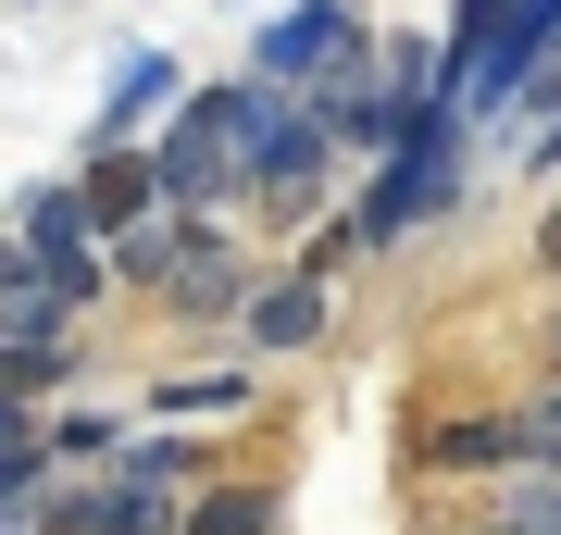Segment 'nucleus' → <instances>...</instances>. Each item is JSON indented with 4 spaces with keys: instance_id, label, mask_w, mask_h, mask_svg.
Masks as SVG:
<instances>
[{
    "instance_id": "0eeeda50",
    "label": "nucleus",
    "mask_w": 561,
    "mask_h": 535,
    "mask_svg": "<svg viewBox=\"0 0 561 535\" xmlns=\"http://www.w3.org/2000/svg\"><path fill=\"white\" fill-rule=\"evenodd\" d=\"M250 337L262 349H312L324 337V275H275V287L250 299Z\"/></svg>"
},
{
    "instance_id": "ddd939ff",
    "label": "nucleus",
    "mask_w": 561,
    "mask_h": 535,
    "mask_svg": "<svg viewBox=\"0 0 561 535\" xmlns=\"http://www.w3.org/2000/svg\"><path fill=\"white\" fill-rule=\"evenodd\" d=\"M162 100H175V62L138 50V62H125V88H113V113H101V138H113V125H138V113H162Z\"/></svg>"
},
{
    "instance_id": "f03ea898",
    "label": "nucleus",
    "mask_w": 561,
    "mask_h": 535,
    "mask_svg": "<svg viewBox=\"0 0 561 535\" xmlns=\"http://www.w3.org/2000/svg\"><path fill=\"white\" fill-rule=\"evenodd\" d=\"M324 187H337V125L300 113V88H262V113H250V199L262 212H312Z\"/></svg>"
},
{
    "instance_id": "20e7f679",
    "label": "nucleus",
    "mask_w": 561,
    "mask_h": 535,
    "mask_svg": "<svg viewBox=\"0 0 561 535\" xmlns=\"http://www.w3.org/2000/svg\"><path fill=\"white\" fill-rule=\"evenodd\" d=\"M13 249H38L50 275L76 287V312L113 287V275H101V261H113V224L88 212V187H25V212H13Z\"/></svg>"
},
{
    "instance_id": "9b49d317",
    "label": "nucleus",
    "mask_w": 561,
    "mask_h": 535,
    "mask_svg": "<svg viewBox=\"0 0 561 535\" xmlns=\"http://www.w3.org/2000/svg\"><path fill=\"white\" fill-rule=\"evenodd\" d=\"M162 299H175V312H250L262 287H250V275H238V261H225V249H201V261H187L175 287H162Z\"/></svg>"
},
{
    "instance_id": "9d476101",
    "label": "nucleus",
    "mask_w": 561,
    "mask_h": 535,
    "mask_svg": "<svg viewBox=\"0 0 561 535\" xmlns=\"http://www.w3.org/2000/svg\"><path fill=\"white\" fill-rule=\"evenodd\" d=\"M150 187H162V162H138V150H113V138H101V162H88V212H101L113 237H125V224H150V212H138Z\"/></svg>"
},
{
    "instance_id": "2eb2a0df",
    "label": "nucleus",
    "mask_w": 561,
    "mask_h": 535,
    "mask_svg": "<svg viewBox=\"0 0 561 535\" xmlns=\"http://www.w3.org/2000/svg\"><path fill=\"white\" fill-rule=\"evenodd\" d=\"M125 474L175 498V486H201V449H175V437H150V449H125Z\"/></svg>"
},
{
    "instance_id": "7ed1b4c3",
    "label": "nucleus",
    "mask_w": 561,
    "mask_h": 535,
    "mask_svg": "<svg viewBox=\"0 0 561 535\" xmlns=\"http://www.w3.org/2000/svg\"><path fill=\"white\" fill-rule=\"evenodd\" d=\"M250 75H262V88H337V75H362V13H350V0H300V13H275L262 50H250Z\"/></svg>"
},
{
    "instance_id": "f8f14e48",
    "label": "nucleus",
    "mask_w": 561,
    "mask_h": 535,
    "mask_svg": "<svg viewBox=\"0 0 561 535\" xmlns=\"http://www.w3.org/2000/svg\"><path fill=\"white\" fill-rule=\"evenodd\" d=\"M187 535H275V498L262 486H201L187 498Z\"/></svg>"
},
{
    "instance_id": "dca6fc26",
    "label": "nucleus",
    "mask_w": 561,
    "mask_h": 535,
    "mask_svg": "<svg viewBox=\"0 0 561 535\" xmlns=\"http://www.w3.org/2000/svg\"><path fill=\"white\" fill-rule=\"evenodd\" d=\"M50 449H62V461H125L113 411H62V423H50Z\"/></svg>"
},
{
    "instance_id": "6e6552de",
    "label": "nucleus",
    "mask_w": 561,
    "mask_h": 535,
    "mask_svg": "<svg viewBox=\"0 0 561 535\" xmlns=\"http://www.w3.org/2000/svg\"><path fill=\"white\" fill-rule=\"evenodd\" d=\"M474 461H537L524 411H486V423H449V437H424V474H474Z\"/></svg>"
},
{
    "instance_id": "4468645a",
    "label": "nucleus",
    "mask_w": 561,
    "mask_h": 535,
    "mask_svg": "<svg viewBox=\"0 0 561 535\" xmlns=\"http://www.w3.org/2000/svg\"><path fill=\"white\" fill-rule=\"evenodd\" d=\"M250 398V374H175L162 386V423H201V411H238Z\"/></svg>"
},
{
    "instance_id": "f257e3e1",
    "label": "nucleus",
    "mask_w": 561,
    "mask_h": 535,
    "mask_svg": "<svg viewBox=\"0 0 561 535\" xmlns=\"http://www.w3.org/2000/svg\"><path fill=\"white\" fill-rule=\"evenodd\" d=\"M250 113H262V75L187 100L175 138H162V199H225V187H250Z\"/></svg>"
},
{
    "instance_id": "1a4fd4ad",
    "label": "nucleus",
    "mask_w": 561,
    "mask_h": 535,
    "mask_svg": "<svg viewBox=\"0 0 561 535\" xmlns=\"http://www.w3.org/2000/svg\"><path fill=\"white\" fill-rule=\"evenodd\" d=\"M201 249H213V237H201V224H175V212H150V224H125V237H113V261H125V275H150V287H175Z\"/></svg>"
},
{
    "instance_id": "a211bd4d",
    "label": "nucleus",
    "mask_w": 561,
    "mask_h": 535,
    "mask_svg": "<svg viewBox=\"0 0 561 535\" xmlns=\"http://www.w3.org/2000/svg\"><path fill=\"white\" fill-rule=\"evenodd\" d=\"M537 261H549V275H561V199H549V224H537Z\"/></svg>"
},
{
    "instance_id": "6ab92c4d",
    "label": "nucleus",
    "mask_w": 561,
    "mask_h": 535,
    "mask_svg": "<svg viewBox=\"0 0 561 535\" xmlns=\"http://www.w3.org/2000/svg\"><path fill=\"white\" fill-rule=\"evenodd\" d=\"M537 175H561V125H549V138H537Z\"/></svg>"
},
{
    "instance_id": "423d86ee",
    "label": "nucleus",
    "mask_w": 561,
    "mask_h": 535,
    "mask_svg": "<svg viewBox=\"0 0 561 535\" xmlns=\"http://www.w3.org/2000/svg\"><path fill=\"white\" fill-rule=\"evenodd\" d=\"M549 50H561V0H524V13L500 25V62L474 75V100H461V113H500V100H524V88L549 75Z\"/></svg>"
},
{
    "instance_id": "aec40b11",
    "label": "nucleus",
    "mask_w": 561,
    "mask_h": 535,
    "mask_svg": "<svg viewBox=\"0 0 561 535\" xmlns=\"http://www.w3.org/2000/svg\"><path fill=\"white\" fill-rule=\"evenodd\" d=\"M25 13H38V0H25Z\"/></svg>"
},
{
    "instance_id": "f3484780",
    "label": "nucleus",
    "mask_w": 561,
    "mask_h": 535,
    "mask_svg": "<svg viewBox=\"0 0 561 535\" xmlns=\"http://www.w3.org/2000/svg\"><path fill=\"white\" fill-rule=\"evenodd\" d=\"M524 437H537V461H549V474H561V386L537 398V411H524Z\"/></svg>"
},
{
    "instance_id": "39448f33",
    "label": "nucleus",
    "mask_w": 561,
    "mask_h": 535,
    "mask_svg": "<svg viewBox=\"0 0 561 535\" xmlns=\"http://www.w3.org/2000/svg\"><path fill=\"white\" fill-rule=\"evenodd\" d=\"M38 535H187V523H162V486H138L113 461L101 486H50L38 498Z\"/></svg>"
}]
</instances>
